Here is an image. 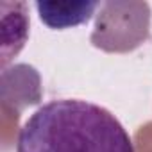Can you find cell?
<instances>
[{
    "label": "cell",
    "mask_w": 152,
    "mask_h": 152,
    "mask_svg": "<svg viewBox=\"0 0 152 152\" xmlns=\"http://www.w3.org/2000/svg\"><path fill=\"white\" fill-rule=\"evenodd\" d=\"M16 152H134V143L109 109L83 99H56L20 127Z\"/></svg>",
    "instance_id": "obj_1"
},
{
    "label": "cell",
    "mask_w": 152,
    "mask_h": 152,
    "mask_svg": "<svg viewBox=\"0 0 152 152\" xmlns=\"http://www.w3.org/2000/svg\"><path fill=\"white\" fill-rule=\"evenodd\" d=\"M100 6V2H36L39 20L57 31L86 23Z\"/></svg>",
    "instance_id": "obj_2"
}]
</instances>
